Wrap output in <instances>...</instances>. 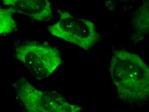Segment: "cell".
I'll return each instance as SVG.
<instances>
[{
	"mask_svg": "<svg viewBox=\"0 0 149 112\" xmlns=\"http://www.w3.org/2000/svg\"><path fill=\"white\" fill-rule=\"evenodd\" d=\"M109 71L121 101L136 104L148 100L149 68L139 55L125 50L115 51Z\"/></svg>",
	"mask_w": 149,
	"mask_h": 112,
	"instance_id": "6da1fadb",
	"label": "cell"
},
{
	"mask_svg": "<svg viewBox=\"0 0 149 112\" xmlns=\"http://www.w3.org/2000/svg\"><path fill=\"white\" fill-rule=\"evenodd\" d=\"M13 86L19 103L26 111L77 112L83 110L67 101L58 92L37 89L24 77L16 80Z\"/></svg>",
	"mask_w": 149,
	"mask_h": 112,
	"instance_id": "7a4b0ae2",
	"label": "cell"
},
{
	"mask_svg": "<svg viewBox=\"0 0 149 112\" xmlns=\"http://www.w3.org/2000/svg\"><path fill=\"white\" fill-rule=\"evenodd\" d=\"M15 56L33 77L40 80L49 77L62 63L58 50L46 42L20 44L15 48Z\"/></svg>",
	"mask_w": 149,
	"mask_h": 112,
	"instance_id": "3957f363",
	"label": "cell"
},
{
	"mask_svg": "<svg viewBox=\"0 0 149 112\" xmlns=\"http://www.w3.org/2000/svg\"><path fill=\"white\" fill-rule=\"evenodd\" d=\"M59 15L58 21L48 29L54 37L86 51L91 49L100 39V36L92 22L75 17L67 11H61Z\"/></svg>",
	"mask_w": 149,
	"mask_h": 112,
	"instance_id": "277c9868",
	"label": "cell"
},
{
	"mask_svg": "<svg viewBox=\"0 0 149 112\" xmlns=\"http://www.w3.org/2000/svg\"><path fill=\"white\" fill-rule=\"evenodd\" d=\"M3 4L18 13L39 22L52 19L51 3L49 0H2Z\"/></svg>",
	"mask_w": 149,
	"mask_h": 112,
	"instance_id": "5b68a950",
	"label": "cell"
},
{
	"mask_svg": "<svg viewBox=\"0 0 149 112\" xmlns=\"http://www.w3.org/2000/svg\"><path fill=\"white\" fill-rule=\"evenodd\" d=\"M10 8L0 7V36L9 34L17 28V23Z\"/></svg>",
	"mask_w": 149,
	"mask_h": 112,
	"instance_id": "8992f818",
	"label": "cell"
},
{
	"mask_svg": "<svg viewBox=\"0 0 149 112\" xmlns=\"http://www.w3.org/2000/svg\"><path fill=\"white\" fill-rule=\"evenodd\" d=\"M137 21L136 24H139L136 27V29L139 30L140 25H141V31H148L149 29V1L146 0V1L143 4L139 11L137 12L135 16ZM136 25V24H135Z\"/></svg>",
	"mask_w": 149,
	"mask_h": 112,
	"instance_id": "52a82bcc",
	"label": "cell"
},
{
	"mask_svg": "<svg viewBox=\"0 0 149 112\" xmlns=\"http://www.w3.org/2000/svg\"><path fill=\"white\" fill-rule=\"evenodd\" d=\"M118 1H130L132 0H118Z\"/></svg>",
	"mask_w": 149,
	"mask_h": 112,
	"instance_id": "ba28073f",
	"label": "cell"
}]
</instances>
